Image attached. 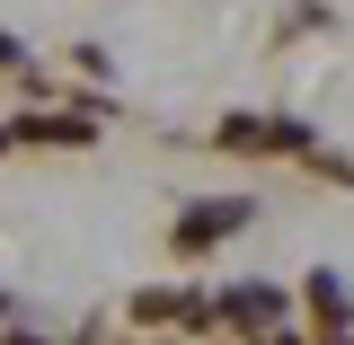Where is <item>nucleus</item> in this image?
<instances>
[{
	"label": "nucleus",
	"instance_id": "obj_1",
	"mask_svg": "<svg viewBox=\"0 0 354 345\" xmlns=\"http://www.w3.org/2000/svg\"><path fill=\"white\" fill-rule=\"evenodd\" d=\"M248 221H257V204H248V195H213V204H195V213L169 230V248H177V257H213L221 239H239Z\"/></svg>",
	"mask_w": 354,
	"mask_h": 345
},
{
	"label": "nucleus",
	"instance_id": "obj_2",
	"mask_svg": "<svg viewBox=\"0 0 354 345\" xmlns=\"http://www.w3.org/2000/svg\"><path fill=\"white\" fill-rule=\"evenodd\" d=\"M221 319H230V328H257V337H283V292L239 283V292H221Z\"/></svg>",
	"mask_w": 354,
	"mask_h": 345
},
{
	"label": "nucleus",
	"instance_id": "obj_3",
	"mask_svg": "<svg viewBox=\"0 0 354 345\" xmlns=\"http://www.w3.org/2000/svg\"><path fill=\"white\" fill-rule=\"evenodd\" d=\"M301 301H310V319H319L328 337H346V328H354V292H346V274H328V265H319Z\"/></svg>",
	"mask_w": 354,
	"mask_h": 345
},
{
	"label": "nucleus",
	"instance_id": "obj_4",
	"mask_svg": "<svg viewBox=\"0 0 354 345\" xmlns=\"http://www.w3.org/2000/svg\"><path fill=\"white\" fill-rule=\"evenodd\" d=\"M18 142H62V151H80V142H88V115H44V124L27 115V124H18Z\"/></svg>",
	"mask_w": 354,
	"mask_h": 345
},
{
	"label": "nucleus",
	"instance_id": "obj_5",
	"mask_svg": "<svg viewBox=\"0 0 354 345\" xmlns=\"http://www.w3.org/2000/svg\"><path fill=\"white\" fill-rule=\"evenodd\" d=\"M133 319H142V328H160V319H204V310L186 301V292H142V301H133Z\"/></svg>",
	"mask_w": 354,
	"mask_h": 345
},
{
	"label": "nucleus",
	"instance_id": "obj_6",
	"mask_svg": "<svg viewBox=\"0 0 354 345\" xmlns=\"http://www.w3.org/2000/svg\"><path fill=\"white\" fill-rule=\"evenodd\" d=\"M9 345H44V337H9Z\"/></svg>",
	"mask_w": 354,
	"mask_h": 345
},
{
	"label": "nucleus",
	"instance_id": "obj_7",
	"mask_svg": "<svg viewBox=\"0 0 354 345\" xmlns=\"http://www.w3.org/2000/svg\"><path fill=\"white\" fill-rule=\"evenodd\" d=\"M328 345H354V337H328Z\"/></svg>",
	"mask_w": 354,
	"mask_h": 345
}]
</instances>
